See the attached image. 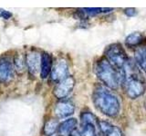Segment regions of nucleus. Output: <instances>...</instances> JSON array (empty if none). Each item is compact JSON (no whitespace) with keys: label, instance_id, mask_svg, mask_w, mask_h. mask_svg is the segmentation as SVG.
Instances as JSON below:
<instances>
[{"label":"nucleus","instance_id":"1","mask_svg":"<svg viewBox=\"0 0 146 136\" xmlns=\"http://www.w3.org/2000/svg\"><path fill=\"white\" fill-rule=\"evenodd\" d=\"M92 102L98 111L109 117H116L121 111V103L117 95L104 85L95 87Z\"/></svg>","mask_w":146,"mask_h":136},{"label":"nucleus","instance_id":"2","mask_svg":"<svg viewBox=\"0 0 146 136\" xmlns=\"http://www.w3.org/2000/svg\"><path fill=\"white\" fill-rule=\"evenodd\" d=\"M94 71L100 81L108 88L117 89L121 84V73L114 68L105 57L96 62Z\"/></svg>","mask_w":146,"mask_h":136},{"label":"nucleus","instance_id":"3","mask_svg":"<svg viewBox=\"0 0 146 136\" xmlns=\"http://www.w3.org/2000/svg\"><path fill=\"white\" fill-rule=\"evenodd\" d=\"M105 58L117 70L121 71L125 63L129 60L127 54L122 45L119 43H114L108 45L105 50Z\"/></svg>","mask_w":146,"mask_h":136},{"label":"nucleus","instance_id":"4","mask_svg":"<svg viewBox=\"0 0 146 136\" xmlns=\"http://www.w3.org/2000/svg\"><path fill=\"white\" fill-rule=\"evenodd\" d=\"M75 85V80L72 76H68L63 81L59 82L54 89V95L58 99H64L70 94Z\"/></svg>","mask_w":146,"mask_h":136},{"label":"nucleus","instance_id":"5","mask_svg":"<svg viewBox=\"0 0 146 136\" xmlns=\"http://www.w3.org/2000/svg\"><path fill=\"white\" fill-rule=\"evenodd\" d=\"M68 65L66 60L59 59V60L53 65L51 70V80L55 83H59L68 77Z\"/></svg>","mask_w":146,"mask_h":136},{"label":"nucleus","instance_id":"6","mask_svg":"<svg viewBox=\"0 0 146 136\" xmlns=\"http://www.w3.org/2000/svg\"><path fill=\"white\" fill-rule=\"evenodd\" d=\"M55 114L58 118H66L72 115L75 112V105L71 101L62 100L58 102L54 109Z\"/></svg>","mask_w":146,"mask_h":136},{"label":"nucleus","instance_id":"7","mask_svg":"<svg viewBox=\"0 0 146 136\" xmlns=\"http://www.w3.org/2000/svg\"><path fill=\"white\" fill-rule=\"evenodd\" d=\"M13 77V65L8 58L0 59V81L8 82Z\"/></svg>","mask_w":146,"mask_h":136},{"label":"nucleus","instance_id":"8","mask_svg":"<svg viewBox=\"0 0 146 136\" xmlns=\"http://www.w3.org/2000/svg\"><path fill=\"white\" fill-rule=\"evenodd\" d=\"M98 125L103 136H123L122 131L118 126H114L107 121H99Z\"/></svg>","mask_w":146,"mask_h":136},{"label":"nucleus","instance_id":"9","mask_svg":"<svg viewBox=\"0 0 146 136\" xmlns=\"http://www.w3.org/2000/svg\"><path fill=\"white\" fill-rule=\"evenodd\" d=\"M26 63L30 73L35 75L38 72L39 65H41V58L36 52L31 51L26 54Z\"/></svg>","mask_w":146,"mask_h":136},{"label":"nucleus","instance_id":"10","mask_svg":"<svg viewBox=\"0 0 146 136\" xmlns=\"http://www.w3.org/2000/svg\"><path fill=\"white\" fill-rule=\"evenodd\" d=\"M52 70V57L48 53H43L41 56L40 76L41 78H47Z\"/></svg>","mask_w":146,"mask_h":136},{"label":"nucleus","instance_id":"11","mask_svg":"<svg viewBox=\"0 0 146 136\" xmlns=\"http://www.w3.org/2000/svg\"><path fill=\"white\" fill-rule=\"evenodd\" d=\"M77 124H78V121L75 118H70V119L63 121L58 125V133L60 134V136L68 135L72 131H74L76 129Z\"/></svg>","mask_w":146,"mask_h":136},{"label":"nucleus","instance_id":"12","mask_svg":"<svg viewBox=\"0 0 146 136\" xmlns=\"http://www.w3.org/2000/svg\"><path fill=\"white\" fill-rule=\"evenodd\" d=\"M144 42V35L140 32H133L125 38V44L128 47H138Z\"/></svg>","mask_w":146,"mask_h":136},{"label":"nucleus","instance_id":"13","mask_svg":"<svg viewBox=\"0 0 146 136\" xmlns=\"http://www.w3.org/2000/svg\"><path fill=\"white\" fill-rule=\"evenodd\" d=\"M135 63L146 73V47L141 46L137 48L134 54Z\"/></svg>","mask_w":146,"mask_h":136},{"label":"nucleus","instance_id":"14","mask_svg":"<svg viewBox=\"0 0 146 136\" xmlns=\"http://www.w3.org/2000/svg\"><path fill=\"white\" fill-rule=\"evenodd\" d=\"M58 121L56 119H49L44 125V134L46 136H52L58 130Z\"/></svg>","mask_w":146,"mask_h":136},{"label":"nucleus","instance_id":"15","mask_svg":"<svg viewBox=\"0 0 146 136\" xmlns=\"http://www.w3.org/2000/svg\"><path fill=\"white\" fill-rule=\"evenodd\" d=\"M81 124H99V120L92 112H84L80 115Z\"/></svg>","mask_w":146,"mask_h":136},{"label":"nucleus","instance_id":"16","mask_svg":"<svg viewBox=\"0 0 146 136\" xmlns=\"http://www.w3.org/2000/svg\"><path fill=\"white\" fill-rule=\"evenodd\" d=\"M80 136H97L96 133V125L91 124H81Z\"/></svg>","mask_w":146,"mask_h":136},{"label":"nucleus","instance_id":"17","mask_svg":"<svg viewBox=\"0 0 146 136\" xmlns=\"http://www.w3.org/2000/svg\"><path fill=\"white\" fill-rule=\"evenodd\" d=\"M82 13L85 14L87 16H97L99 14H102V13H108V12H111L112 11L113 9L112 8H83L81 9Z\"/></svg>","mask_w":146,"mask_h":136},{"label":"nucleus","instance_id":"18","mask_svg":"<svg viewBox=\"0 0 146 136\" xmlns=\"http://www.w3.org/2000/svg\"><path fill=\"white\" fill-rule=\"evenodd\" d=\"M15 66H16V70L17 71H23L24 70V66H25V61L21 56H17L15 58Z\"/></svg>","mask_w":146,"mask_h":136},{"label":"nucleus","instance_id":"19","mask_svg":"<svg viewBox=\"0 0 146 136\" xmlns=\"http://www.w3.org/2000/svg\"><path fill=\"white\" fill-rule=\"evenodd\" d=\"M124 13H125V15L127 16H129V17H132V16H134L137 15V11H136V9L135 8H125L124 9Z\"/></svg>","mask_w":146,"mask_h":136},{"label":"nucleus","instance_id":"20","mask_svg":"<svg viewBox=\"0 0 146 136\" xmlns=\"http://www.w3.org/2000/svg\"><path fill=\"white\" fill-rule=\"evenodd\" d=\"M11 16H12V14L10 12L4 10V9H1V10H0V17L4 18V19H9Z\"/></svg>","mask_w":146,"mask_h":136},{"label":"nucleus","instance_id":"21","mask_svg":"<svg viewBox=\"0 0 146 136\" xmlns=\"http://www.w3.org/2000/svg\"><path fill=\"white\" fill-rule=\"evenodd\" d=\"M68 136H80V133L75 129L74 131H72L71 133H70V134H68Z\"/></svg>","mask_w":146,"mask_h":136},{"label":"nucleus","instance_id":"22","mask_svg":"<svg viewBox=\"0 0 146 136\" xmlns=\"http://www.w3.org/2000/svg\"><path fill=\"white\" fill-rule=\"evenodd\" d=\"M97 136H103V135H102V133H100V134H97Z\"/></svg>","mask_w":146,"mask_h":136},{"label":"nucleus","instance_id":"23","mask_svg":"<svg viewBox=\"0 0 146 136\" xmlns=\"http://www.w3.org/2000/svg\"><path fill=\"white\" fill-rule=\"evenodd\" d=\"M144 104H145V108H146V100H145V103H144Z\"/></svg>","mask_w":146,"mask_h":136}]
</instances>
